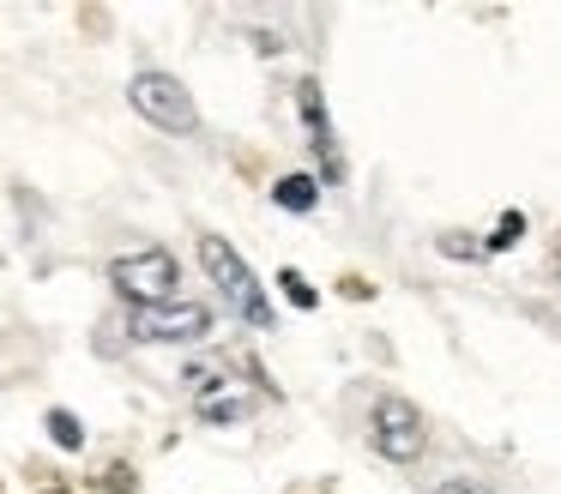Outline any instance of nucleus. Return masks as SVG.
Masks as SVG:
<instances>
[{
  "label": "nucleus",
  "instance_id": "6",
  "mask_svg": "<svg viewBox=\"0 0 561 494\" xmlns=\"http://www.w3.org/2000/svg\"><path fill=\"white\" fill-rule=\"evenodd\" d=\"M187 380H194V392H199V416H206V422H242L248 410H254V398L230 392V386H224V380H211L206 368H194Z\"/></svg>",
  "mask_w": 561,
  "mask_h": 494
},
{
  "label": "nucleus",
  "instance_id": "1",
  "mask_svg": "<svg viewBox=\"0 0 561 494\" xmlns=\"http://www.w3.org/2000/svg\"><path fill=\"white\" fill-rule=\"evenodd\" d=\"M199 265H206V277L218 284L224 308H230L236 320L272 332V301H266V289H260V277L242 265V253H236L230 241H224V235H199Z\"/></svg>",
  "mask_w": 561,
  "mask_h": 494
},
{
  "label": "nucleus",
  "instance_id": "8",
  "mask_svg": "<svg viewBox=\"0 0 561 494\" xmlns=\"http://www.w3.org/2000/svg\"><path fill=\"white\" fill-rule=\"evenodd\" d=\"M272 199H278L284 211H314V205H320V181L314 175H284L278 187H272Z\"/></svg>",
  "mask_w": 561,
  "mask_h": 494
},
{
  "label": "nucleus",
  "instance_id": "12",
  "mask_svg": "<svg viewBox=\"0 0 561 494\" xmlns=\"http://www.w3.org/2000/svg\"><path fill=\"white\" fill-rule=\"evenodd\" d=\"M278 284H284V296H290L296 308H314V301H320V296H314V284H308L302 272H278Z\"/></svg>",
  "mask_w": 561,
  "mask_h": 494
},
{
  "label": "nucleus",
  "instance_id": "11",
  "mask_svg": "<svg viewBox=\"0 0 561 494\" xmlns=\"http://www.w3.org/2000/svg\"><path fill=\"white\" fill-rule=\"evenodd\" d=\"M91 489H103V494H134L139 476H134V464H103L98 476H91Z\"/></svg>",
  "mask_w": 561,
  "mask_h": 494
},
{
  "label": "nucleus",
  "instance_id": "13",
  "mask_svg": "<svg viewBox=\"0 0 561 494\" xmlns=\"http://www.w3.org/2000/svg\"><path fill=\"white\" fill-rule=\"evenodd\" d=\"M435 494H495V489H489V482H477V476H440Z\"/></svg>",
  "mask_w": 561,
  "mask_h": 494
},
{
  "label": "nucleus",
  "instance_id": "4",
  "mask_svg": "<svg viewBox=\"0 0 561 494\" xmlns=\"http://www.w3.org/2000/svg\"><path fill=\"white\" fill-rule=\"evenodd\" d=\"M368 440H375V452L392 458V464H416L423 446H428L423 410H416L411 398H380L375 416H368Z\"/></svg>",
  "mask_w": 561,
  "mask_h": 494
},
{
  "label": "nucleus",
  "instance_id": "2",
  "mask_svg": "<svg viewBox=\"0 0 561 494\" xmlns=\"http://www.w3.org/2000/svg\"><path fill=\"white\" fill-rule=\"evenodd\" d=\"M110 284L122 289L134 308H158V301H175V284H182V265H175L170 248H139L110 260Z\"/></svg>",
  "mask_w": 561,
  "mask_h": 494
},
{
  "label": "nucleus",
  "instance_id": "10",
  "mask_svg": "<svg viewBox=\"0 0 561 494\" xmlns=\"http://www.w3.org/2000/svg\"><path fill=\"white\" fill-rule=\"evenodd\" d=\"M519 235H525V211H501V223H495V235L483 241V253H507V248H519Z\"/></svg>",
  "mask_w": 561,
  "mask_h": 494
},
{
  "label": "nucleus",
  "instance_id": "15",
  "mask_svg": "<svg viewBox=\"0 0 561 494\" xmlns=\"http://www.w3.org/2000/svg\"><path fill=\"white\" fill-rule=\"evenodd\" d=\"M344 296L363 301V296H375V284H363V277H344Z\"/></svg>",
  "mask_w": 561,
  "mask_h": 494
},
{
  "label": "nucleus",
  "instance_id": "3",
  "mask_svg": "<svg viewBox=\"0 0 561 494\" xmlns=\"http://www.w3.org/2000/svg\"><path fill=\"white\" fill-rule=\"evenodd\" d=\"M127 337H134V344H199V337H211V308L206 301H158V308H134Z\"/></svg>",
  "mask_w": 561,
  "mask_h": 494
},
{
  "label": "nucleus",
  "instance_id": "9",
  "mask_svg": "<svg viewBox=\"0 0 561 494\" xmlns=\"http://www.w3.org/2000/svg\"><path fill=\"white\" fill-rule=\"evenodd\" d=\"M49 434H55V446H61V452H79V446H85V428H79L73 410H49Z\"/></svg>",
  "mask_w": 561,
  "mask_h": 494
},
{
  "label": "nucleus",
  "instance_id": "5",
  "mask_svg": "<svg viewBox=\"0 0 561 494\" xmlns=\"http://www.w3.org/2000/svg\"><path fill=\"white\" fill-rule=\"evenodd\" d=\"M127 96H134V108L163 133H194L199 127V108H194V96H187V84L175 79V72H139V79L127 84Z\"/></svg>",
  "mask_w": 561,
  "mask_h": 494
},
{
  "label": "nucleus",
  "instance_id": "7",
  "mask_svg": "<svg viewBox=\"0 0 561 494\" xmlns=\"http://www.w3.org/2000/svg\"><path fill=\"white\" fill-rule=\"evenodd\" d=\"M296 108H302V120H308V133H314V151H327V163H332V120H327V103H320V84L314 79H302L296 84ZM332 175H339V163H332Z\"/></svg>",
  "mask_w": 561,
  "mask_h": 494
},
{
  "label": "nucleus",
  "instance_id": "14",
  "mask_svg": "<svg viewBox=\"0 0 561 494\" xmlns=\"http://www.w3.org/2000/svg\"><path fill=\"white\" fill-rule=\"evenodd\" d=\"M440 253H447V260H477V241H459V235H440Z\"/></svg>",
  "mask_w": 561,
  "mask_h": 494
}]
</instances>
